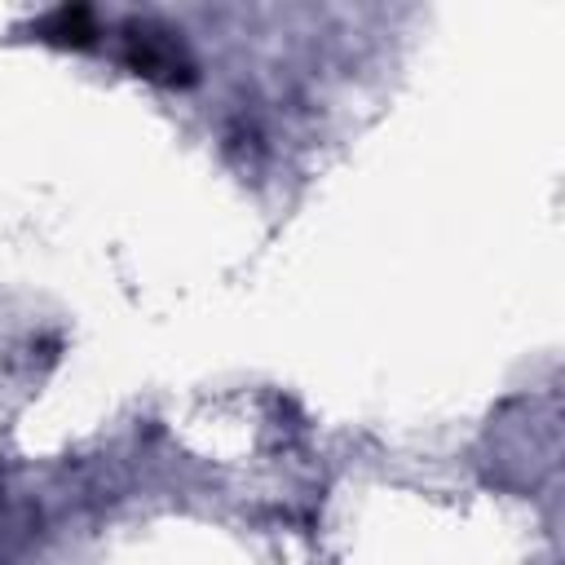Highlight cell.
<instances>
[{
    "label": "cell",
    "mask_w": 565,
    "mask_h": 565,
    "mask_svg": "<svg viewBox=\"0 0 565 565\" xmlns=\"http://www.w3.org/2000/svg\"><path fill=\"white\" fill-rule=\"evenodd\" d=\"M124 62L154 84H190L194 79V57L177 40V31H168L163 22H150V18L124 22Z\"/></svg>",
    "instance_id": "1"
},
{
    "label": "cell",
    "mask_w": 565,
    "mask_h": 565,
    "mask_svg": "<svg viewBox=\"0 0 565 565\" xmlns=\"http://www.w3.org/2000/svg\"><path fill=\"white\" fill-rule=\"evenodd\" d=\"M35 31H40V40H49V44L88 49V44L97 40V18H93V9H84V4H62V9L44 13V18L35 22Z\"/></svg>",
    "instance_id": "2"
}]
</instances>
